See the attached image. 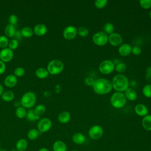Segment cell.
<instances>
[{
  "label": "cell",
  "instance_id": "obj_8",
  "mask_svg": "<svg viewBox=\"0 0 151 151\" xmlns=\"http://www.w3.org/2000/svg\"><path fill=\"white\" fill-rule=\"evenodd\" d=\"M92 40L96 45L104 46L108 42V35L103 31H99L93 35Z\"/></svg>",
  "mask_w": 151,
  "mask_h": 151
},
{
  "label": "cell",
  "instance_id": "obj_17",
  "mask_svg": "<svg viewBox=\"0 0 151 151\" xmlns=\"http://www.w3.org/2000/svg\"><path fill=\"white\" fill-rule=\"evenodd\" d=\"M86 140V137L81 133L80 132H77L75 133L73 136H72V141L73 143H74L76 145H83L85 143Z\"/></svg>",
  "mask_w": 151,
  "mask_h": 151
},
{
  "label": "cell",
  "instance_id": "obj_49",
  "mask_svg": "<svg viewBox=\"0 0 151 151\" xmlns=\"http://www.w3.org/2000/svg\"><path fill=\"white\" fill-rule=\"evenodd\" d=\"M11 151H17V150L16 149V150H14V149H12L11 150Z\"/></svg>",
  "mask_w": 151,
  "mask_h": 151
},
{
  "label": "cell",
  "instance_id": "obj_29",
  "mask_svg": "<svg viewBox=\"0 0 151 151\" xmlns=\"http://www.w3.org/2000/svg\"><path fill=\"white\" fill-rule=\"evenodd\" d=\"M114 26L111 22H106L103 26V32L107 35H110L111 34L114 32Z\"/></svg>",
  "mask_w": 151,
  "mask_h": 151
},
{
  "label": "cell",
  "instance_id": "obj_9",
  "mask_svg": "<svg viewBox=\"0 0 151 151\" xmlns=\"http://www.w3.org/2000/svg\"><path fill=\"white\" fill-rule=\"evenodd\" d=\"M52 127L51 120L47 117L39 120L37 124V129L40 133H45L50 130Z\"/></svg>",
  "mask_w": 151,
  "mask_h": 151
},
{
  "label": "cell",
  "instance_id": "obj_42",
  "mask_svg": "<svg viewBox=\"0 0 151 151\" xmlns=\"http://www.w3.org/2000/svg\"><path fill=\"white\" fill-rule=\"evenodd\" d=\"M94 80H95L91 77H87L84 79V83L87 86H93Z\"/></svg>",
  "mask_w": 151,
  "mask_h": 151
},
{
  "label": "cell",
  "instance_id": "obj_10",
  "mask_svg": "<svg viewBox=\"0 0 151 151\" xmlns=\"http://www.w3.org/2000/svg\"><path fill=\"white\" fill-rule=\"evenodd\" d=\"M77 34V28L73 25L66 27L63 32V36L67 40H72L75 38Z\"/></svg>",
  "mask_w": 151,
  "mask_h": 151
},
{
  "label": "cell",
  "instance_id": "obj_50",
  "mask_svg": "<svg viewBox=\"0 0 151 151\" xmlns=\"http://www.w3.org/2000/svg\"><path fill=\"white\" fill-rule=\"evenodd\" d=\"M71 151H77V150H71Z\"/></svg>",
  "mask_w": 151,
  "mask_h": 151
},
{
  "label": "cell",
  "instance_id": "obj_12",
  "mask_svg": "<svg viewBox=\"0 0 151 151\" xmlns=\"http://www.w3.org/2000/svg\"><path fill=\"white\" fill-rule=\"evenodd\" d=\"M13 57L14 52L9 48H5L0 51V60L5 63L11 61Z\"/></svg>",
  "mask_w": 151,
  "mask_h": 151
},
{
  "label": "cell",
  "instance_id": "obj_23",
  "mask_svg": "<svg viewBox=\"0 0 151 151\" xmlns=\"http://www.w3.org/2000/svg\"><path fill=\"white\" fill-rule=\"evenodd\" d=\"M15 94L11 90H6L3 92L1 95V99L5 102H9L14 100Z\"/></svg>",
  "mask_w": 151,
  "mask_h": 151
},
{
  "label": "cell",
  "instance_id": "obj_3",
  "mask_svg": "<svg viewBox=\"0 0 151 151\" xmlns=\"http://www.w3.org/2000/svg\"><path fill=\"white\" fill-rule=\"evenodd\" d=\"M110 102L113 107L119 109L123 107L126 105L127 99L123 93L116 91L111 96Z\"/></svg>",
  "mask_w": 151,
  "mask_h": 151
},
{
  "label": "cell",
  "instance_id": "obj_36",
  "mask_svg": "<svg viewBox=\"0 0 151 151\" xmlns=\"http://www.w3.org/2000/svg\"><path fill=\"white\" fill-rule=\"evenodd\" d=\"M18 46H19V41L13 38L9 41L8 48H9V49L13 51L17 49Z\"/></svg>",
  "mask_w": 151,
  "mask_h": 151
},
{
  "label": "cell",
  "instance_id": "obj_11",
  "mask_svg": "<svg viewBox=\"0 0 151 151\" xmlns=\"http://www.w3.org/2000/svg\"><path fill=\"white\" fill-rule=\"evenodd\" d=\"M108 42L113 47H119L123 42L122 35L117 32H113L108 35Z\"/></svg>",
  "mask_w": 151,
  "mask_h": 151
},
{
  "label": "cell",
  "instance_id": "obj_5",
  "mask_svg": "<svg viewBox=\"0 0 151 151\" xmlns=\"http://www.w3.org/2000/svg\"><path fill=\"white\" fill-rule=\"evenodd\" d=\"M64 68V63L60 60H52L47 64V70L51 75H57L61 73Z\"/></svg>",
  "mask_w": 151,
  "mask_h": 151
},
{
  "label": "cell",
  "instance_id": "obj_43",
  "mask_svg": "<svg viewBox=\"0 0 151 151\" xmlns=\"http://www.w3.org/2000/svg\"><path fill=\"white\" fill-rule=\"evenodd\" d=\"M6 70V64L5 63L0 60V75L3 74Z\"/></svg>",
  "mask_w": 151,
  "mask_h": 151
},
{
  "label": "cell",
  "instance_id": "obj_41",
  "mask_svg": "<svg viewBox=\"0 0 151 151\" xmlns=\"http://www.w3.org/2000/svg\"><path fill=\"white\" fill-rule=\"evenodd\" d=\"M142 48L138 45H134L132 48V53L135 55H139L142 53Z\"/></svg>",
  "mask_w": 151,
  "mask_h": 151
},
{
  "label": "cell",
  "instance_id": "obj_40",
  "mask_svg": "<svg viewBox=\"0 0 151 151\" xmlns=\"http://www.w3.org/2000/svg\"><path fill=\"white\" fill-rule=\"evenodd\" d=\"M8 21L9 24L15 25L18 21V18L15 14H11L8 18Z\"/></svg>",
  "mask_w": 151,
  "mask_h": 151
},
{
  "label": "cell",
  "instance_id": "obj_15",
  "mask_svg": "<svg viewBox=\"0 0 151 151\" xmlns=\"http://www.w3.org/2000/svg\"><path fill=\"white\" fill-rule=\"evenodd\" d=\"M34 34L37 36H43L47 32L48 29L45 25L43 24H38L33 28Z\"/></svg>",
  "mask_w": 151,
  "mask_h": 151
},
{
  "label": "cell",
  "instance_id": "obj_18",
  "mask_svg": "<svg viewBox=\"0 0 151 151\" xmlns=\"http://www.w3.org/2000/svg\"><path fill=\"white\" fill-rule=\"evenodd\" d=\"M71 119V114L67 111H63L58 115V120L62 124L67 123Z\"/></svg>",
  "mask_w": 151,
  "mask_h": 151
},
{
  "label": "cell",
  "instance_id": "obj_20",
  "mask_svg": "<svg viewBox=\"0 0 151 151\" xmlns=\"http://www.w3.org/2000/svg\"><path fill=\"white\" fill-rule=\"evenodd\" d=\"M124 94L125 95L126 99L130 101H134L137 97V94L136 90L133 88H130V87H129L124 91Z\"/></svg>",
  "mask_w": 151,
  "mask_h": 151
},
{
  "label": "cell",
  "instance_id": "obj_14",
  "mask_svg": "<svg viewBox=\"0 0 151 151\" xmlns=\"http://www.w3.org/2000/svg\"><path fill=\"white\" fill-rule=\"evenodd\" d=\"M4 82L6 87L8 88H13L17 85L18 83L17 77L14 74H9L6 76Z\"/></svg>",
  "mask_w": 151,
  "mask_h": 151
},
{
  "label": "cell",
  "instance_id": "obj_1",
  "mask_svg": "<svg viewBox=\"0 0 151 151\" xmlns=\"http://www.w3.org/2000/svg\"><path fill=\"white\" fill-rule=\"evenodd\" d=\"M92 87L94 91L99 95L107 94L113 88L111 81L104 78L96 79Z\"/></svg>",
  "mask_w": 151,
  "mask_h": 151
},
{
  "label": "cell",
  "instance_id": "obj_38",
  "mask_svg": "<svg viewBox=\"0 0 151 151\" xmlns=\"http://www.w3.org/2000/svg\"><path fill=\"white\" fill-rule=\"evenodd\" d=\"M107 2V0H96L94 1V6L98 9H102L106 6Z\"/></svg>",
  "mask_w": 151,
  "mask_h": 151
},
{
  "label": "cell",
  "instance_id": "obj_53",
  "mask_svg": "<svg viewBox=\"0 0 151 151\" xmlns=\"http://www.w3.org/2000/svg\"><path fill=\"white\" fill-rule=\"evenodd\" d=\"M1 98H0V101H1Z\"/></svg>",
  "mask_w": 151,
  "mask_h": 151
},
{
  "label": "cell",
  "instance_id": "obj_51",
  "mask_svg": "<svg viewBox=\"0 0 151 151\" xmlns=\"http://www.w3.org/2000/svg\"><path fill=\"white\" fill-rule=\"evenodd\" d=\"M0 149H1V142H0Z\"/></svg>",
  "mask_w": 151,
  "mask_h": 151
},
{
  "label": "cell",
  "instance_id": "obj_24",
  "mask_svg": "<svg viewBox=\"0 0 151 151\" xmlns=\"http://www.w3.org/2000/svg\"><path fill=\"white\" fill-rule=\"evenodd\" d=\"M15 147L17 151H25L28 147V142L25 139H20L17 142Z\"/></svg>",
  "mask_w": 151,
  "mask_h": 151
},
{
  "label": "cell",
  "instance_id": "obj_6",
  "mask_svg": "<svg viewBox=\"0 0 151 151\" xmlns=\"http://www.w3.org/2000/svg\"><path fill=\"white\" fill-rule=\"evenodd\" d=\"M115 68L114 63L110 60L102 61L99 65V70L103 74H109L111 73Z\"/></svg>",
  "mask_w": 151,
  "mask_h": 151
},
{
  "label": "cell",
  "instance_id": "obj_48",
  "mask_svg": "<svg viewBox=\"0 0 151 151\" xmlns=\"http://www.w3.org/2000/svg\"><path fill=\"white\" fill-rule=\"evenodd\" d=\"M149 16H150V19H151V10H150V14H149Z\"/></svg>",
  "mask_w": 151,
  "mask_h": 151
},
{
  "label": "cell",
  "instance_id": "obj_21",
  "mask_svg": "<svg viewBox=\"0 0 151 151\" xmlns=\"http://www.w3.org/2000/svg\"><path fill=\"white\" fill-rule=\"evenodd\" d=\"M142 125L146 130L151 131V114H147L143 117Z\"/></svg>",
  "mask_w": 151,
  "mask_h": 151
},
{
  "label": "cell",
  "instance_id": "obj_31",
  "mask_svg": "<svg viewBox=\"0 0 151 151\" xmlns=\"http://www.w3.org/2000/svg\"><path fill=\"white\" fill-rule=\"evenodd\" d=\"M77 34L81 37H86L88 34V29L85 26H80L77 29Z\"/></svg>",
  "mask_w": 151,
  "mask_h": 151
},
{
  "label": "cell",
  "instance_id": "obj_26",
  "mask_svg": "<svg viewBox=\"0 0 151 151\" xmlns=\"http://www.w3.org/2000/svg\"><path fill=\"white\" fill-rule=\"evenodd\" d=\"M25 117L30 122H35L40 119V116L37 115L34 111V110L32 109H28V110L27 111Z\"/></svg>",
  "mask_w": 151,
  "mask_h": 151
},
{
  "label": "cell",
  "instance_id": "obj_39",
  "mask_svg": "<svg viewBox=\"0 0 151 151\" xmlns=\"http://www.w3.org/2000/svg\"><path fill=\"white\" fill-rule=\"evenodd\" d=\"M139 4L142 8L148 9L151 7V0H140Z\"/></svg>",
  "mask_w": 151,
  "mask_h": 151
},
{
  "label": "cell",
  "instance_id": "obj_16",
  "mask_svg": "<svg viewBox=\"0 0 151 151\" xmlns=\"http://www.w3.org/2000/svg\"><path fill=\"white\" fill-rule=\"evenodd\" d=\"M134 111L137 115L143 117L148 114L147 107L142 103H139L135 106Z\"/></svg>",
  "mask_w": 151,
  "mask_h": 151
},
{
  "label": "cell",
  "instance_id": "obj_45",
  "mask_svg": "<svg viewBox=\"0 0 151 151\" xmlns=\"http://www.w3.org/2000/svg\"><path fill=\"white\" fill-rule=\"evenodd\" d=\"M3 92H4V87H3L2 85L0 83V96H1Z\"/></svg>",
  "mask_w": 151,
  "mask_h": 151
},
{
  "label": "cell",
  "instance_id": "obj_19",
  "mask_svg": "<svg viewBox=\"0 0 151 151\" xmlns=\"http://www.w3.org/2000/svg\"><path fill=\"white\" fill-rule=\"evenodd\" d=\"M52 149L53 151H67V147L63 141L57 140L53 143Z\"/></svg>",
  "mask_w": 151,
  "mask_h": 151
},
{
  "label": "cell",
  "instance_id": "obj_34",
  "mask_svg": "<svg viewBox=\"0 0 151 151\" xmlns=\"http://www.w3.org/2000/svg\"><path fill=\"white\" fill-rule=\"evenodd\" d=\"M34 111L35 112V113L38 115V116H41L42 114H43L45 111H46V107L44 105L42 104H38L34 109Z\"/></svg>",
  "mask_w": 151,
  "mask_h": 151
},
{
  "label": "cell",
  "instance_id": "obj_27",
  "mask_svg": "<svg viewBox=\"0 0 151 151\" xmlns=\"http://www.w3.org/2000/svg\"><path fill=\"white\" fill-rule=\"evenodd\" d=\"M21 34L22 37L25 38H30L34 34L33 29L29 27H24L21 30Z\"/></svg>",
  "mask_w": 151,
  "mask_h": 151
},
{
  "label": "cell",
  "instance_id": "obj_33",
  "mask_svg": "<svg viewBox=\"0 0 151 151\" xmlns=\"http://www.w3.org/2000/svg\"><path fill=\"white\" fill-rule=\"evenodd\" d=\"M126 69H127V66L126 64L123 63H119L115 65V68H114V70H116V71L119 74H122L123 73L125 72Z\"/></svg>",
  "mask_w": 151,
  "mask_h": 151
},
{
  "label": "cell",
  "instance_id": "obj_52",
  "mask_svg": "<svg viewBox=\"0 0 151 151\" xmlns=\"http://www.w3.org/2000/svg\"><path fill=\"white\" fill-rule=\"evenodd\" d=\"M150 68H151V63H150Z\"/></svg>",
  "mask_w": 151,
  "mask_h": 151
},
{
  "label": "cell",
  "instance_id": "obj_37",
  "mask_svg": "<svg viewBox=\"0 0 151 151\" xmlns=\"http://www.w3.org/2000/svg\"><path fill=\"white\" fill-rule=\"evenodd\" d=\"M25 73V69L22 67H17L14 71V75L17 77H21L24 76Z\"/></svg>",
  "mask_w": 151,
  "mask_h": 151
},
{
  "label": "cell",
  "instance_id": "obj_7",
  "mask_svg": "<svg viewBox=\"0 0 151 151\" xmlns=\"http://www.w3.org/2000/svg\"><path fill=\"white\" fill-rule=\"evenodd\" d=\"M104 130L103 127L97 124L91 126L88 132V134L90 138L94 140L100 139L103 135Z\"/></svg>",
  "mask_w": 151,
  "mask_h": 151
},
{
  "label": "cell",
  "instance_id": "obj_4",
  "mask_svg": "<svg viewBox=\"0 0 151 151\" xmlns=\"http://www.w3.org/2000/svg\"><path fill=\"white\" fill-rule=\"evenodd\" d=\"M36 101L37 97L35 94L32 91H27L22 96L20 103L22 107L25 109H31L35 106Z\"/></svg>",
  "mask_w": 151,
  "mask_h": 151
},
{
  "label": "cell",
  "instance_id": "obj_32",
  "mask_svg": "<svg viewBox=\"0 0 151 151\" xmlns=\"http://www.w3.org/2000/svg\"><path fill=\"white\" fill-rule=\"evenodd\" d=\"M142 93L147 98H151V84H147L143 87Z\"/></svg>",
  "mask_w": 151,
  "mask_h": 151
},
{
  "label": "cell",
  "instance_id": "obj_30",
  "mask_svg": "<svg viewBox=\"0 0 151 151\" xmlns=\"http://www.w3.org/2000/svg\"><path fill=\"white\" fill-rule=\"evenodd\" d=\"M27 111L26 110V109L24 107L22 106L18 107L15 110V116L19 119H24L26 117Z\"/></svg>",
  "mask_w": 151,
  "mask_h": 151
},
{
  "label": "cell",
  "instance_id": "obj_25",
  "mask_svg": "<svg viewBox=\"0 0 151 151\" xmlns=\"http://www.w3.org/2000/svg\"><path fill=\"white\" fill-rule=\"evenodd\" d=\"M4 32L5 34V36L8 38H13L14 37V35L16 32V29L14 25L8 24L6 26L4 29Z\"/></svg>",
  "mask_w": 151,
  "mask_h": 151
},
{
  "label": "cell",
  "instance_id": "obj_28",
  "mask_svg": "<svg viewBox=\"0 0 151 151\" xmlns=\"http://www.w3.org/2000/svg\"><path fill=\"white\" fill-rule=\"evenodd\" d=\"M40 135V132L38 129H31L27 133V137L30 140H36Z\"/></svg>",
  "mask_w": 151,
  "mask_h": 151
},
{
  "label": "cell",
  "instance_id": "obj_44",
  "mask_svg": "<svg viewBox=\"0 0 151 151\" xmlns=\"http://www.w3.org/2000/svg\"><path fill=\"white\" fill-rule=\"evenodd\" d=\"M22 37V34H21V31H16V32H15V34L14 35V37H15V39L17 40L18 41L19 40H21V37Z\"/></svg>",
  "mask_w": 151,
  "mask_h": 151
},
{
  "label": "cell",
  "instance_id": "obj_46",
  "mask_svg": "<svg viewBox=\"0 0 151 151\" xmlns=\"http://www.w3.org/2000/svg\"><path fill=\"white\" fill-rule=\"evenodd\" d=\"M38 151H50V150L48 149L47 148H45V147H42V148L40 149Z\"/></svg>",
  "mask_w": 151,
  "mask_h": 151
},
{
  "label": "cell",
  "instance_id": "obj_2",
  "mask_svg": "<svg viewBox=\"0 0 151 151\" xmlns=\"http://www.w3.org/2000/svg\"><path fill=\"white\" fill-rule=\"evenodd\" d=\"M111 83L112 88L118 92H124L129 86V81L127 77L123 74H117L114 76Z\"/></svg>",
  "mask_w": 151,
  "mask_h": 151
},
{
  "label": "cell",
  "instance_id": "obj_35",
  "mask_svg": "<svg viewBox=\"0 0 151 151\" xmlns=\"http://www.w3.org/2000/svg\"><path fill=\"white\" fill-rule=\"evenodd\" d=\"M8 38L5 35H1L0 36V48L2 49L7 48L9 44Z\"/></svg>",
  "mask_w": 151,
  "mask_h": 151
},
{
  "label": "cell",
  "instance_id": "obj_22",
  "mask_svg": "<svg viewBox=\"0 0 151 151\" xmlns=\"http://www.w3.org/2000/svg\"><path fill=\"white\" fill-rule=\"evenodd\" d=\"M35 76L40 79H45L48 77L49 73L47 68L43 67H40L35 71Z\"/></svg>",
  "mask_w": 151,
  "mask_h": 151
},
{
  "label": "cell",
  "instance_id": "obj_47",
  "mask_svg": "<svg viewBox=\"0 0 151 151\" xmlns=\"http://www.w3.org/2000/svg\"><path fill=\"white\" fill-rule=\"evenodd\" d=\"M0 151H8L6 149H0Z\"/></svg>",
  "mask_w": 151,
  "mask_h": 151
},
{
  "label": "cell",
  "instance_id": "obj_13",
  "mask_svg": "<svg viewBox=\"0 0 151 151\" xmlns=\"http://www.w3.org/2000/svg\"><path fill=\"white\" fill-rule=\"evenodd\" d=\"M132 47L128 43L121 44L118 48L119 54L122 57H126L132 53Z\"/></svg>",
  "mask_w": 151,
  "mask_h": 151
}]
</instances>
